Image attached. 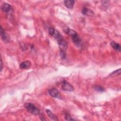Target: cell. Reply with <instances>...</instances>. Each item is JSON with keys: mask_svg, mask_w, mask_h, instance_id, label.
<instances>
[{"mask_svg": "<svg viewBox=\"0 0 121 121\" xmlns=\"http://www.w3.org/2000/svg\"><path fill=\"white\" fill-rule=\"evenodd\" d=\"M64 32L66 35L71 37V39L75 45L78 46L81 45V39L78 33L75 30L69 28H66L64 30Z\"/></svg>", "mask_w": 121, "mask_h": 121, "instance_id": "cell-1", "label": "cell"}, {"mask_svg": "<svg viewBox=\"0 0 121 121\" xmlns=\"http://www.w3.org/2000/svg\"><path fill=\"white\" fill-rule=\"evenodd\" d=\"M24 107L30 113L36 115L40 114L39 110L34 104L31 103H27L25 104Z\"/></svg>", "mask_w": 121, "mask_h": 121, "instance_id": "cell-2", "label": "cell"}, {"mask_svg": "<svg viewBox=\"0 0 121 121\" xmlns=\"http://www.w3.org/2000/svg\"><path fill=\"white\" fill-rule=\"evenodd\" d=\"M62 89L66 91L73 92L74 90L73 86L65 80H63L61 83Z\"/></svg>", "mask_w": 121, "mask_h": 121, "instance_id": "cell-3", "label": "cell"}, {"mask_svg": "<svg viewBox=\"0 0 121 121\" xmlns=\"http://www.w3.org/2000/svg\"><path fill=\"white\" fill-rule=\"evenodd\" d=\"M59 47L60 49V51L66 52L68 48V43L63 39V38L60 39L57 42Z\"/></svg>", "mask_w": 121, "mask_h": 121, "instance_id": "cell-4", "label": "cell"}, {"mask_svg": "<svg viewBox=\"0 0 121 121\" xmlns=\"http://www.w3.org/2000/svg\"><path fill=\"white\" fill-rule=\"evenodd\" d=\"M0 9L2 11L5 13L9 12L11 9V6L7 3H3L0 6Z\"/></svg>", "mask_w": 121, "mask_h": 121, "instance_id": "cell-5", "label": "cell"}, {"mask_svg": "<svg viewBox=\"0 0 121 121\" xmlns=\"http://www.w3.org/2000/svg\"><path fill=\"white\" fill-rule=\"evenodd\" d=\"M31 62L28 60H25L21 62L19 65V68L21 69H27L31 66Z\"/></svg>", "mask_w": 121, "mask_h": 121, "instance_id": "cell-6", "label": "cell"}, {"mask_svg": "<svg viewBox=\"0 0 121 121\" xmlns=\"http://www.w3.org/2000/svg\"><path fill=\"white\" fill-rule=\"evenodd\" d=\"M49 94L52 97L54 98L58 97L60 95L58 90L55 88H52L50 89L49 90Z\"/></svg>", "mask_w": 121, "mask_h": 121, "instance_id": "cell-7", "label": "cell"}, {"mask_svg": "<svg viewBox=\"0 0 121 121\" xmlns=\"http://www.w3.org/2000/svg\"><path fill=\"white\" fill-rule=\"evenodd\" d=\"M81 12L82 14L86 16H92L94 15V13L92 10L85 7L82 8L81 10Z\"/></svg>", "mask_w": 121, "mask_h": 121, "instance_id": "cell-8", "label": "cell"}, {"mask_svg": "<svg viewBox=\"0 0 121 121\" xmlns=\"http://www.w3.org/2000/svg\"><path fill=\"white\" fill-rule=\"evenodd\" d=\"M75 1L73 0H65L64 1V5L68 9H72L73 8Z\"/></svg>", "mask_w": 121, "mask_h": 121, "instance_id": "cell-9", "label": "cell"}, {"mask_svg": "<svg viewBox=\"0 0 121 121\" xmlns=\"http://www.w3.org/2000/svg\"><path fill=\"white\" fill-rule=\"evenodd\" d=\"M110 45L111 46V47L114 49L116 51H119V52H121V48L120 46V44H119L118 43H117L116 42H115V41H111L110 43Z\"/></svg>", "mask_w": 121, "mask_h": 121, "instance_id": "cell-10", "label": "cell"}, {"mask_svg": "<svg viewBox=\"0 0 121 121\" xmlns=\"http://www.w3.org/2000/svg\"><path fill=\"white\" fill-rule=\"evenodd\" d=\"M46 112L47 114V115L53 121H58L59 120L58 119L57 116L54 114L49 109H46Z\"/></svg>", "mask_w": 121, "mask_h": 121, "instance_id": "cell-11", "label": "cell"}, {"mask_svg": "<svg viewBox=\"0 0 121 121\" xmlns=\"http://www.w3.org/2000/svg\"><path fill=\"white\" fill-rule=\"evenodd\" d=\"M93 88L95 90L98 92H104L105 91L104 88L99 85H94L93 86Z\"/></svg>", "mask_w": 121, "mask_h": 121, "instance_id": "cell-12", "label": "cell"}, {"mask_svg": "<svg viewBox=\"0 0 121 121\" xmlns=\"http://www.w3.org/2000/svg\"><path fill=\"white\" fill-rule=\"evenodd\" d=\"M0 35H1V39L3 41H8V38H7L6 34L5 31H4V30L3 29L1 26H0Z\"/></svg>", "mask_w": 121, "mask_h": 121, "instance_id": "cell-13", "label": "cell"}, {"mask_svg": "<svg viewBox=\"0 0 121 121\" xmlns=\"http://www.w3.org/2000/svg\"><path fill=\"white\" fill-rule=\"evenodd\" d=\"M120 74H121V69H119L117 70H116L112 72L111 74H109V76L114 77H116L119 75H120Z\"/></svg>", "mask_w": 121, "mask_h": 121, "instance_id": "cell-14", "label": "cell"}, {"mask_svg": "<svg viewBox=\"0 0 121 121\" xmlns=\"http://www.w3.org/2000/svg\"><path fill=\"white\" fill-rule=\"evenodd\" d=\"M65 118L67 121H75V120L73 119L70 115L68 113H65Z\"/></svg>", "mask_w": 121, "mask_h": 121, "instance_id": "cell-15", "label": "cell"}, {"mask_svg": "<svg viewBox=\"0 0 121 121\" xmlns=\"http://www.w3.org/2000/svg\"><path fill=\"white\" fill-rule=\"evenodd\" d=\"M60 55L62 59H65L66 58V52L64 51H60Z\"/></svg>", "mask_w": 121, "mask_h": 121, "instance_id": "cell-16", "label": "cell"}, {"mask_svg": "<svg viewBox=\"0 0 121 121\" xmlns=\"http://www.w3.org/2000/svg\"><path fill=\"white\" fill-rule=\"evenodd\" d=\"M2 68H3V62H2V59L1 58V60H0V71H2Z\"/></svg>", "mask_w": 121, "mask_h": 121, "instance_id": "cell-17", "label": "cell"}]
</instances>
